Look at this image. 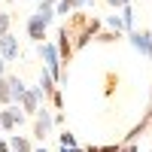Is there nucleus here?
Here are the masks:
<instances>
[{
  "mask_svg": "<svg viewBox=\"0 0 152 152\" xmlns=\"http://www.w3.org/2000/svg\"><path fill=\"white\" fill-rule=\"evenodd\" d=\"M24 122H28V116H24L15 104H9V107L0 110V128H3V131H15V128H21Z\"/></svg>",
  "mask_w": 152,
  "mask_h": 152,
  "instance_id": "obj_1",
  "label": "nucleus"
},
{
  "mask_svg": "<svg viewBox=\"0 0 152 152\" xmlns=\"http://www.w3.org/2000/svg\"><path fill=\"white\" fill-rule=\"evenodd\" d=\"M15 107H18V110L24 113V116H31V119L37 116V113H40V107H43V94H40V91H37V85H31V88H28V91H24V94H21V100H18V104H15Z\"/></svg>",
  "mask_w": 152,
  "mask_h": 152,
  "instance_id": "obj_2",
  "label": "nucleus"
},
{
  "mask_svg": "<svg viewBox=\"0 0 152 152\" xmlns=\"http://www.w3.org/2000/svg\"><path fill=\"white\" fill-rule=\"evenodd\" d=\"M52 128H55V122H52V110L40 107V113L34 116V140H46V137L52 134Z\"/></svg>",
  "mask_w": 152,
  "mask_h": 152,
  "instance_id": "obj_3",
  "label": "nucleus"
},
{
  "mask_svg": "<svg viewBox=\"0 0 152 152\" xmlns=\"http://www.w3.org/2000/svg\"><path fill=\"white\" fill-rule=\"evenodd\" d=\"M0 58H3L6 64H12V61H18V58H21V46H18V37L12 34V31L0 37Z\"/></svg>",
  "mask_w": 152,
  "mask_h": 152,
  "instance_id": "obj_4",
  "label": "nucleus"
},
{
  "mask_svg": "<svg viewBox=\"0 0 152 152\" xmlns=\"http://www.w3.org/2000/svg\"><path fill=\"white\" fill-rule=\"evenodd\" d=\"M128 40H131V46H134L143 58L152 61V34H149V28H143V31H128Z\"/></svg>",
  "mask_w": 152,
  "mask_h": 152,
  "instance_id": "obj_5",
  "label": "nucleus"
},
{
  "mask_svg": "<svg viewBox=\"0 0 152 152\" xmlns=\"http://www.w3.org/2000/svg\"><path fill=\"white\" fill-rule=\"evenodd\" d=\"M24 31H28V37H31L37 46L46 43V31H49V28L40 21V15H37V12H31V15H28V21H24Z\"/></svg>",
  "mask_w": 152,
  "mask_h": 152,
  "instance_id": "obj_6",
  "label": "nucleus"
},
{
  "mask_svg": "<svg viewBox=\"0 0 152 152\" xmlns=\"http://www.w3.org/2000/svg\"><path fill=\"white\" fill-rule=\"evenodd\" d=\"M37 91L43 94V100H46V97H52V94L58 91V85H55V79H52V73H49L46 67L40 70V82H37Z\"/></svg>",
  "mask_w": 152,
  "mask_h": 152,
  "instance_id": "obj_7",
  "label": "nucleus"
},
{
  "mask_svg": "<svg viewBox=\"0 0 152 152\" xmlns=\"http://www.w3.org/2000/svg\"><path fill=\"white\" fill-rule=\"evenodd\" d=\"M6 79H9V91H12V104H18V100H21V94L28 91L31 85L24 82L21 76H15V73H6Z\"/></svg>",
  "mask_w": 152,
  "mask_h": 152,
  "instance_id": "obj_8",
  "label": "nucleus"
},
{
  "mask_svg": "<svg viewBox=\"0 0 152 152\" xmlns=\"http://www.w3.org/2000/svg\"><path fill=\"white\" fill-rule=\"evenodd\" d=\"M9 152H34V140H31V137H24V134H12Z\"/></svg>",
  "mask_w": 152,
  "mask_h": 152,
  "instance_id": "obj_9",
  "label": "nucleus"
},
{
  "mask_svg": "<svg viewBox=\"0 0 152 152\" xmlns=\"http://www.w3.org/2000/svg\"><path fill=\"white\" fill-rule=\"evenodd\" d=\"M76 9H82L79 0H58L55 3V15H70V12H76Z\"/></svg>",
  "mask_w": 152,
  "mask_h": 152,
  "instance_id": "obj_10",
  "label": "nucleus"
},
{
  "mask_svg": "<svg viewBox=\"0 0 152 152\" xmlns=\"http://www.w3.org/2000/svg\"><path fill=\"white\" fill-rule=\"evenodd\" d=\"M37 15H40V21L46 24H52V18H55V6H46V3H37Z\"/></svg>",
  "mask_w": 152,
  "mask_h": 152,
  "instance_id": "obj_11",
  "label": "nucleus"
},
{
  "mask_svg": "<svg viewBox=\"0 0 152 152\" xmlns=\"http://www.w3.org/2000/svg\"><path fill=\"white\" fill-rule=\"evenodd\" d=\"M12 104V91H9V79L0 76V107H9Z\"/></svg>",
  "mask_w": 152,
  "mask_h": 152,
  "instance_id": "obj_12",
  "label": "nucleus"
},
{
  "mask_svg": "<svg viewBox=\"0 0 152 152\" xmlns=\"http://www.w3.org/2000/svg\"><path fill=\"white\" fill-rule=\"evenodd\" d=\"M119 15H122L125 31H134V6H122V9H119Z\"/></svg>",
  "mask_w": 152,
  "mask_h": 152,
  "instance_id": "obj_13",
  "label": "nucleus"
},
{
  "mask_svg": "<svg viewBox=\"0 0 152 152\" xmlns=\"http://www.w3.org/2000/svg\"><path fill=\"white\" fill-rule=\"evenodd\" d=\"M9 31H12V12L0 9V37H3V34H9Z\"/></svg>",
  "mask_w": 152,
  "mask_h": 152,
  "instance_id": "obj_14",
  "label": "nucleus"
},
{
  "mask_svg": "<svg viewBox=\"0 0 152 152\" xmlns=\"http://www.w3.org/2000/svg\"><path fill=\"white\" fill-rule=\"evenodd\" d=\"M58 143H61V146H67V149H70V146H76V137H73L70 131H61V134H58Z\"/></svg>",
  "mask_w": 152,
  "mask_h": 152,
  "instance_id": "obj_15",
  "label": "nucleus"
},
{
  "mask_svg": "<svg viewBox=\"0 0 152 152\" xmlns=\"http://www.w3.org/2000/svg\"><path fill=\"white\" fill-rule=\"evenodd\" d=\"M49 100H52V107H55L58 113H61V110H64V94H61V91H55V94H52V97H49Z\"/></svg>",
  "mask_w": 152,
  "mask_h": 152,
  "instance_id": "obj_16",
  "label": "nucleus"
},
{
  "mask_svg": "<svg viewBox=\"0 0 152 152\" xmlns=\"http://www.w3.org/2000/svg\"><path fill=\"white\" fill-rule=\"evenodd\" d=\"M125 146L122 143H107V146H100V152H122Z\"/></svg>",
  "mask_w": 152,
  "mask_h": 152,
  "instance_id": "obj_17",
  "label": "nucleus"
},
{
  "mask_svg": "<svg viewBox=\"0 0 152 152\" xmlns=\"http://www.w3.org/2000/svg\"><path fill=\"white\" fill-rule=\"evenodd\" d=\"M97 40H100V43H113V40H119V37H116V34H113V31H104V34H100V37H97Z\"/></svg>",
  "mask_w": 152,
  "mask_h": 152,
  "instance_id": "obj_18",
  "label": "nucleus"
},
{
  "mask_svg": "<svg viewBox=\"0 0 152 152\" xmlns=\"http://www.w3.org/2000/svg\"><path fill=\"white\" fill-rule=\"evenodd\" d=\"M104 3H107L110 9H122V6H125V3H122V0H104Z\"/></svg>",
  "mask_w": 152,
  "mask_h": 152,
  "instance_id": "obj_19",
  "label": "nucleus"
},
{
  "mask_svg": "<svg viewBox=\"0 0 152 152\" xmlns=\"http://www.w3.org/2000/svg\"><path fill=\"white\" fill-rule=\"evenodd\" d=\"M122 152H140V146H137V143H128V146H125Z\"/></svg>",
  "mask_w": 152,
  "mask_h": 152,
  "instance_id": "obj_20",
  "label": "nucleus"
},
{
  "mask_svg": "<svg viewBox=\"0 0 152 152\" xmlns=\"http://www.w3.org/2000/svg\"><path fill=\"white\" fill-rule=\"evenodd\" d=\"M0 76H6V61L0 58Z\"/></svg>",
  "mask_w": 152,
  "mask_h": 152,
  "instance_id": "obj_21",
  "label": "nucleus"
},
{
  "mask_svg": "<svg viewBox=\"0 0 152 152\" xmlns=\"http://www.w3.org/2000/svg\"><path fill=\"white\" fill-rule=\"evenodd\" d=\"M0 152H9V143L6 140H0Z\"/></svg>",
  "mask_w": 152,
  "mask_h": 152,
  "instance_id": "obj_22",
  "label": "nucleus"
},
{
  "mask_svg": "<svg viewBox=\"0 0 152 152\" xmlns=\"http://www.w3.org/2000/svg\"><path fill=\"white\" fill-rule=\"evenodd\" d=\"M37 3H46V6H55L58 0H37Z\"/></svg>",
  "mask_w": 152,
  "mask_h": 152,
  "instance_id": "obj_23",
  "label": "nucleus"
},
{
  "mask_svg": "<svg viewBox=\"0 0 152 152\" xmlns=\"http://www.w3.org/2000/svg\"><path fill=\"white\" fill-rule=\"evenodd\" d=\"M34 152H49V149L46 146H34Z\"/></svg>",
  "mask_w": 152,
  "mask_h": 152,
  "instance_id": "obj_24",
  "label": "nucleus"
},
{
  "mask_svg": "<svg viewBox=\"0 0 152 152\" xmlns=\"http://www.w3.org/2000/svg\"><path fill=\"white\" fill-rule=\"evenodd\" d=\"M85 152H100V146H88V149H85Z\"/></svg>",
  "mask_w": 152,
  "mask_h": 152,
  "instance_id": "obj_25",
  "label": "nucleus"
},
{
  "mask_svg": "<svg viewBox=\"0 0 152 152\" xmlns=\"http://www.w3.org/2000/svg\"><path fill=\"white\" fill-rule=\"evenodd\" d=\"M146 110H149V119H152V97H149V107H146Z\"/></svg>",
  "mask_w": 152,
  "mask_h": 152,
  "instance_id": "obj_26",
  "label": "nucleus"
},
{
  "mask_svg": "<svg viewBox=\"0 0 152 152\" xmlns=\"http://www.w3.org/2000/svg\"><path fill=\"white\" fill-rule=\"evenodd\" d=\"M122 3H125V6H131V3H134V0H122Z\"/></svg>",
  "mask_w": 152,
  "mask_h": 152,
  "instance_id": "obj_27",
  "label": "nucleus"
},
{
  "mask_svg": "<svg viewBox=\"0 0 152 152\" xmlns=\"http://www.w3.org/2000/svg\"><path fill=\"white\" fill-rule=\"evenodd\" d=\"M149 34H152V28H149Z\"/></svg>",
  "mask_w": 152,
  "mask_h": 152,
  "instance_id": "obj_28",
  "label": "nucleus"
},
{
  "mask_svg": "<svg viewBox=\"0 0 152 152\" xmlns=\"http://www.w3.org/2000/svg\"><path fill=\"white\" fill-rule=\"evenodd\" d=\"M9 3H12V0H9Z\"/></svg>",
  "mask_w": 152,
  "mask_h": 152,
  "instance_id": "obj_29",
  "label": "nucleus"
},
{
  "mask_svg": "<svg viewBox=\"0 0 152 152\" xmlns=\"http://www.w3.org/2000/svg\"><path fill=\"white\" fill-rule=\"evenodd\" d=\"M149 152H152V149H149Z\"/></svg>",
  "mask_w": 152,
  "mask_h": 152,
  "instance_id": "obj_30",
  "label": "nucleus"
}]
</instances>
